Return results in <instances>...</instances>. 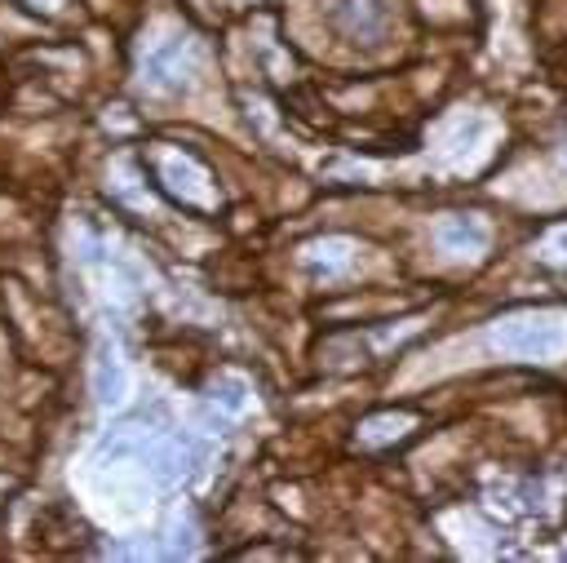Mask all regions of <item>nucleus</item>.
Instances as JSON below:
<instances>
[{
	"label": "nucleus",
	"mask_w": 567,
	"mask_h": 563,
	"mask_svg": "<svg viewBox=\"0 0 567 563\" xmlns=\"http://www.w3.org/2000/svg\"><path fill=\"white\" fill-rule=\"evenodd\" d=\"M549 248H558V253H554V257H567V231H558V235H554V240H549Z\"/></svg>",
	"instance_id": "obj_5"
},
{
	"label": "nucleus",
	"mask_w": 567,
	"mask_h": 563,
	"mask_svg": "<svg viewBox=\"0 0 567 563\" xmlns=\"http://www.w3.org/2000/svg\"><path fill=\"white\" fill-rule=\"evenodd\" d=\"M439 244L452 253H479L488 244V226H479L474 217H448L439 226Z\"/></svg>",
	"instance_id": "obj_2"
},
{
	"label": "nucleus",
	"mask_w": 567,
	"mask_h": 563,
	"mask_svg": "<svg viewBox=\"0 0 567 563\" xmlns=\"http://www.w3.org/2000/svg\"><path fill=\"white\" fill-rule=\"evenodd\" d=\"M213 400H222L231 413H239V408H244V382H235V378H231V382H217V386H213Z\"/></svg>",
	"instance_id": "obj_4"
},
{
	"label": "nucleus",
	"mask_w": 567,
	"mask_h": 563,
	"mask_svg": "<svg viewBox=\"0 0 567 563\" xmlns=\"http://www.w3.org/2000/svg\"><path fill=\"white\" fill-rule=\"evenodd\" d=\"M496 342L514 355H532V360H549L567 347V325L558 316H523L496 329Z\"/></svg>",
	"instance_id": "obj_1"
},
{
	"label": "nucleus",
	"mask_w": 567,
	"mask_h": 563,
	"mask_svg": "<svg viewBox=\"0 0 567 563\" xmlns=\"http://www.w3.org/2000/svg\"><path fill=\"white\" fill-rule=\"evenodd\" d=\"M94 391H98V400H103V404H116V400L125 395V373H120V364H116V351H111V347H103V351H98V364H94Z\"/></svg>",
	"instance_id": "obj_3"
}]
</instances>
